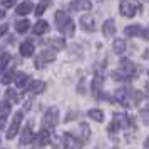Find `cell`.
I'll return each instance as SVG.
<instances>
[{"label":"cell","instance_id":"9a60e30c","mask_svg":"<svg viewBox=\"0 0 149 149\" xmlns=\"http://www.w3.org/2000/svg\"><path fill=\"white\" fill-rule=\"evenodd\" d=\"M112 49L117 55H121L124 50H126V40L124 39H114V44H112Z\"/></svg>","mask_w":149,"mask_h":149},{"label":"cell","instance_id":"ac0fdd59","mask_svg":"<svg viewBox=\"0 0 149 149\" xmlns=\"http://www.w3.org/2000/svg\"><path fill=\"white\" fill-rule=\"evenodd\" d=\"M142 32L141 25H129V27L124 29V34L127 35V37H132V35H139Z\"/></svg>","mask_w":149,"mask_h":149},{"label":"cell","instance_id":"6da1fadb","mask_svg":"<svg viewBox=\"0 0 149 149\" xmlns=\"http://www.w3.org/2000/svg\"><path fill=\"white\" fill-rule=\"evenodd\" d=\"M55 24H57V29H59L61 34L74 35V22H72V19H70L65 12L59 10V12L55 14Z\"/></svg>","mask_w":149,"mask_h":149},{"label":"cell","instance_id":"7c38bea8","mask_svg":"<svg viewBox=\"0 0 149 149\" xmlns=\"http://www.w3.org/2000/svg\"><path fill=\"white\" fill-rule=\"evenodd\" d=\"M34 44H30V42H24L20 45V54L24 55V57H30V55H34Z\"/></svg>","mask_w":149,"mask_h":149},{"label":"cell","instance_id":"7a4b0ae2","mask_svg":"<svg viewBox=\"0 0 149 149\" xmlns=\"http://www.w3.org/2000/svg\"><path fill=\"white\" fill-rule=\"evenodd\" d=\"M57 119H59V109L57 107H49L47 112L44 114V126L49 129H54L57 126Z\"/></svg>","mask_w":149,"mask_h":149},{"label":"cell","instance_id":"8992f818","mask_svg":"<svg viewBox=\"0 0 149 149\" xmlns=\"http://www.w3.org/2000/svg\"><path fill=\"white\" fill-rule=\"evenodd\" d=\"M64 142H65V149H81L82 148V141L77 139L75 136H72L70 132L64 134Z\"/></svg>","mask_w":149,"mask_h":149},{"label":"cell","instance_id":"4fadbf2b","mask_svg":"<svg viewBox=\"0 0 149 149\" xmlns=\"http://www.w3.org/2000/svg\"><path fill=\"white\" fill-rule=\"evenodd\" d=\"M49 142H50V132L45 131V129H42L40 132H39V136H37V144L39 146H45Z\"/></svg>","mask_w":149,"mask_h":149},{"label":"cell","instance_id":"1f68e13d","mask_svg":"<svg viewBox=\"0 0 149 149\" xmlns=\"http://www.w3.org/2000/svg\"><path fill=\"white\" fill-rule=\"evenodd\" d=\"M15 3L14 2H2V7H5V8H8V7H14Z\"/></svg>","mask_w":149,"mask_h":149},{"label":"cell","instance_id":"e575fe53","mask_svg":"<svg viewBox=\"0 0 149 149\" xmlns=\"http://www.w3.org/2000/svg\"><path fill=\"white\" fill-rule=\"evenodd\" d=\"M3 17H5V12H3V10H0V19H3Z\"/></svg>","mask_w":149,"mask_h":149},{"label":"cell","instance_id":"d6a6232c","mask_svg":"<svg viewBox=\"0 0 149 149\" xmlns=\"http://www.w3.org/2000/svg\"><path fill=\"white\" fill-rule=\"evenodd\" d=\"M141 34H142V39H146V40H148V29H144Z\"/></svg>","mask_w":149,"mask_h":149},{"label":"cell","instance_id":"83f0119b","mask_svg":"<svg viewBox=\"0 0 149 149\" xmlns=\"http://www.w3.org/2000/svg\"><path fill=\"white\" fill-rule=\"evenodd\" d=\"M8 54H3V55H0V70H3V69L7 67V62H8Z\"/></svg>","mask_w":149,"mask_h":149},{"label":"cell","instance_id":"f546056e","mask_svg":"<svg viewBox=\"0 0 149 149\" xmlns=\"http://www.w3.org/2000/svg\"><path fill=\"white\" fill-rule=\"evenodd\" d=\"M12 77H14V74L8 72V74H5L3 77H2V82H3V84H10V82H12Z\"/></svg>","mask_w":149,"mask_h":149},{"label":"cell","instance_id":"44dd1931","mask_svg":"<svg viewBox=\"0 0 149 149\" xmlns=\"http://www.w3.org/2000/svg\"><path fill=\"white\" fill-rule=\"evenodd\" d=\"M29 27H30V22L29 20H19L17 25H15V30H17L19 34H24V32H27Z\"/></svg>","mask_w":149,"mask_h":149},{"label":"cell","instance_id":"277c9868","mask_svg":"<svg viewBox=\"0 0 149 149\" xmlns=\"http://www.w3.org/2000/svg\"><path fill=\"white\" fill-rule=\"evenodd\" d=\"M20 122H22V112H17L14 117V121H12V126L7 131V139H14L15 136H17L19 127H20Z\"/></svg>","mask_w":149,"mask_h":149},{"label":"cell","instance_id":"8fae6325","mask_svg":"<svg viewBox=\"0 0 149 149\" xmlns=\"http://www.w3.org/2000/svg\"><path fill=\"white\" fill-rule=\"evenodd\" d=\"M102 30H104V35L106 37H112L116 34V24L114 20L111 19V20H106L104 22V25H102Z\"/></svg>","mask_w":149,"mask_h":149},{"label":"cell","instance_id":"4dcf8cb0","mask_svg":"<svg viewBox=\"0 0 149 149\" xmlns=\"http://www.w3.org/2000/svg\"><path fill=\"white\" fill-rule=\"evenodd\" d=\"M7 29H8V25H5V24H3V25H0V37L7 32Z\"/></svg>","mask_w":149,"mask_h":149},{"label":"cell","instance_id":"d590c367","mask_svg":"<svg viewBox=\"0 0 149 149\" xmlns=\"http://www.w3.org/2000/svg\"><path fill=\"white\" fill-rule=\"evenodd\" d=\"M112 149H119V148H112Z\"/></svg>","mask_w":149,"mask_h":149},{"label":"cell","instance_id":"cb8c5ba5","mask_svg":"<svg viewBox=\"0 0 149 149\" xmlns=\"http://www.w3.org/2000/svg\"><path fill=\"white\" fill-rule=\"evenodd\" d=\"M10 114V106H8V102H0V117H7Z\"/></svg>","mask_w":149,"mask_h":149},{"label":"cell","instance_id":"4316f807","mask_svg":"<svg viewBox=\"0 0 149 149\" xmlns=\"http://www.w3.org/2000/svg\"><path fill=\"white\" fill-rule=\"evenodd\" d=\"M7 97L10 99V101H14V102H19V101H20V95L17 94L14 89H8V91H7Z\"/></svg>","mask_w":149,"mask_h":149},{"label":"cell","instance_id":"d6986e66","mask_svg":"<svg viewBox=\"0 0 149 149\" xmlns=\"http://www.w3.org/2000/svg\"><path fill=\"white\" fill-rule=\"evenodd\" d=\"M101 89H102V75H95L94 77V84H92V91L95 95H101Z\"/></svg>","mask_w":149,"mask_h":149},{"label":"cell","instance_id":"30bf717a","mask_svg":"<svg viewBox=\"0 0 149 149\" xmlns=\"http://www.w3.org/2000/svg\"><path fill=\"white\" fill-rule=\"evenodd\" d=\"M32 8H34V3H32V2H22V3L17 5V10H15V12L19 15H27V14L32 12Z\"/></svg>","mask_w":149,"mask_h":149},{"label":"cell","instance_id":"d4e9b609","mask_svg":"<svg viewBox=\"0 0 149 149\" xmlns=\"http://www.w3.org/2000/svg\"><path fill=\"white\" fill-rule=\"evenodd\" d=\"M114 99L117 102H121V104H126V102H127V92H126V91H117Z\"/></svg>","mask_w":149,"mask_h":149},{"label":"cell","instance_id":"7402d4cb","mask_svg":"<svg viewBox=\"0 0 149 149\" xmlns=\"http://www.w3.org/2000/svg\"><path fill=\"white\" fill-rule=\"evenodd\" d=\"M50 45L54 49H64L65 47V40L62 37H54V39H50Z\"/></svg>","mask_w":149,"mask_h":149},{"label":"cell","instance_id":"ffe728a7","mask_svg":"<svg viewBox=\"0 0 149 149\" xmlns=\"http://www.w3.org/2000/svg\"><path fill=\"white\" fill-rule=\"evenodd\" d=\"M69 7L70 8H82V10H84V8H86V10H89V8L92 7V3H91V2H72V3H69Z\"/></svg>","mask_w":149,"mask_h":149},{"label":"cell","instance_id":"e0dca14e","mask_svg":"<svg viewBox=\"0 0 149 149\" xmlns=\"http://www.w3.org/2000/svg\"><path fill=\"white\" fill-rule=\"evenodd\" d=\"M87 114H89V117H91V119H94V121H97V122L104 121V112H102L101 109H91Z\"/></svg>","mask_w":149,"mask_h":149},{"label":"cell","instance_id":"5b68a950","mask_svg":"<svg viewBox=\"0 0 149 149\" xmlns=\"http://www.w3.org/2000/svg\"><path fill=\"white\" fill-rule=\"evenodd\" d=\"M119 72H121L124 77H131V75L136 74V65L127 59H122L121 61V67H119Z\"/></svg>","mask_w":149,"mask_h":149},{"label":"cell","instance_id":"ba28073f","mask_svg":"<svg viewBox=\"0 0 149 149\" xmlns=\"http://www.w3.org/2000/svg\"><path fill=\"white\" fill-rule=\"evenodd\" d=\"M45 82L42 81H32L30 82V87H29V92L30 94H40V92H44L45 91Z\"/></svg>","mask_w":149,"mask_h":149},{"label":"cell","instance_id":"5bb4252c","mask_svg":"<svg viewBox=\"0 0 149 149\" xmlns=\"http://www.w3.org/2000/svg\"><path fill=\"white\" fill-rule=\"evenodd\" d=\"M54 59H55V54H54V52H44V54H42L40 57H39V59H37V62H35V65H37V67L40 69V67H42V62L45 64V62H49V61H54Z\"/></svg>","mask_w":149,"mask_h":149},{"label":"cell","instance_id":"484cf974","mask_svg":"<svg viewBox=\"0 0 149 149\" xmlns=\"http://www.w3.org/2000/svg\"><path fill=\"white\" fill-rule=\"evenodd\" d=\"M49 5H50L49 2H39V3H37V8H35V15H37V17H40V15L44 14V10H45Z\"/></svg>","mask_w":149,"mask_h":149},{"label":"cell","instance_id":"3957f363","mask_svg":"<svg viewBox=\"0 0 149 149\" xmlns=\"http://www.w3.org/2000/svg\"><path fill=\"white\" fill-rule=\"evenodd\" d=\"M119 8H121V14L124 15V17H134L136 12L141 8V5L139 3H132V2H121L119 3Z\"/></svg>","mask_w":149,"mask_h":149},{"label":"cell","instance_id":"9c48e42d","mask_svg":"<svg viewBox=\"0 0 149 149\" xmlns=\"http://www.w3.org/2000/svg\"><path fill=\"white\" fill-rule=\"evenodd\" d=\"M34 139V132H32V126L29 124V126H25V129L22 131V137H20V144L22 146H25V144H29V142Z\"/></svg>","mask_w":149,"mask_h":149},{"label":"cell","instance_id":"836d02e7","mask_svg":"<svg viewBox=\"0 0 149 149\" xmlns=\"http://www.w3.org/2000/svg\"><path fill=\"white\" fill-rule=\"evenodd\" d=\"M3 124H5V119H3V117H0V127H2Z\"/></svg>","mask_w":149,"mask_h":149},{"label":"cell","instance_id":"f1b7e54d","mask_svg":"<svg viewBox=\"0 0 149 149\" xmlns=\"http://www.w3.org/2000/svg\"><path fill=\"white\" fill-rule=\"evenodd\" d=\"M81 131H82V136H84V141H87L91 132H89V126L87 124H81Z\"/></svg>","mask_w":149,"mask_h":149},{"label":"cell","instance_id":"52a82bcc","mask_svg":"<svg viewBox=\"0 0 149 149\" xmlns=\"http://www.w3.org/2000/svg\"><path fill=\"white\" fill-rule=\"evenodd\" d=\"M81 25L84 30H87V32H94L95 30V20H94V17L91 14H84L81 17Z\"/></svg>","mask_w":149,"mask_h":149},{"label":"cell","instance_id":"603a6c76","mask_svg":"<svg viewBox=\"0 0 149 149\" xmlns=\"http://www.w3.org/2000/svg\"><path fill=\"white\" fill-rule=\"evenodd\" d=\"M29 82V77L25 74H17L15 77V84H17V87H25Z\"/></svg>","mask_w":149,"mask_h":149},{"label":"cell","instance_id":"2e32d148","mask_svg":"<svg viewBox=\"0 0 149 149\" xmlns=\"http://www.w3.org/2000/svg\"><path fill=\"white\" fill-rule=\"evenodd\" d=\"M47 29H49V24H47V22H45V20H39V22L34 25V34L42 35L44 32H47Z\"/></svg>","mask_w":149,"mask_h":149}]
</instances>
